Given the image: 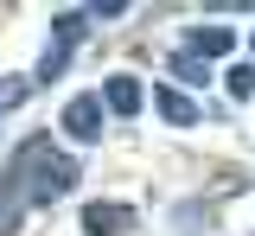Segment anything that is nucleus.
I'll use <instances>...</instances> for the list:
<instances>
[{"label": "nucleus", "instance_id": "f257e3e1", "mask_svg": "<svg viewBox=\"0 0 255 236\" xmlns=\"http://www.w3.org/2000/svg\"><path fill=\"white\" fill-rule=\"evenodd\" d=\"M13 179H19V192H26V204H51L64 198V192H77V179H83V166L70 160V153H58L45 134H32L19 153H13Z\"/></svg>", "mask_w": 255, "mask_h": 236}, {"label": "nucleus", "instance_id": "f03ea898", "mask_svg": "<svg viewBox=\"0 0 255 236\" xmlns=\"http://www.w3.org/2000/svg\"><path fill=\"white\" fill-rule=\"evenodd\" d=\"M64 134H70V140H102V102L77 96L70 109H64Z\"/></svg>", "mask_w": 255, "mask_h": 236}, {"label": "nucleus", "instance_id": "7ed1b4c3", "mask_svg": "<svg viewBox=\"0 0 255 236\" xmlns=\"http://www.w3.org/2000/svg\"><path fill=\"white\" fill-rule=\"evenodd\" d=\"M96 102H102V109H115V115H140V102H147V90H140L134 77H109Z\"/></svg>", "mask_w": 255, "mask_h": 236}, {"label": "nucleus", "instance_id": "20e7f679", "mask_svg": "<svg viewBox=\"0 0 255 236\" xmlns=\"http://www.w3.org/2000/svg\"><path fill=\"white\" fill-rule=\"evenodd\" d=\"M153 109L172 121V128H191V121H198V102H191L185 90H172V83H159V90H153Z\"/></svg>", "mask_w": 255, "mask_h": 236}, {"label": "nucleus", "instance_id": "39448f33", "mask_svg": "<svg viewBox=\"0 0 255 236\" xmlns=\"http://www.w3.org/2000/svg\"><path fill=\"white\" fill-rule=\"evenodd\" d=\"M83 230L90 236H128V204H90L83 211Z\"/></svg>", "mask_w": 255, "mask_h": 236}, {"label": "nucleus", "instance_id": "423d86ee", "mask_svg": "<svg viewBox=\"0 0 255 236\" xmlns=\"http://www.w3.org/2000/svg\"><path fill=\"white\" fill-rule=\"evenodd\" d=\"M191 51H198V58H230V45H236V38H230V26H191Z\"/></svg>", "mask_w": 255, "mask_h": 236}, {"label": "nucleus", "instance_id": "0eeeda50", "mask_svg": "<svg viewBox=\"0 0 255 236\" xmlns=\"http://www.w3.org/2000/svg\"><path fill=\"white\" fill-rule=\"evenodd\" d=\"M172 77H179V83H211V64H198L191 51H179V58H172Z\"/></svg>", "mask_w": 255, "mask_h": 236}, {"label": "nucleus", "instance_id": "6e6552de", "mask_svg": "<svg viewBox=\"0 0 255 236\" xmlns=\"http://www.w3.org/2000/svg\"><path fill=\"white\" fill-rule=\"evenodd\" d=\"M230 96H236V102H249V96H255V70H249V64L230 70Z\"/></svg>", "mask_w": 255, "mask_h": 236}, {"label": "nucleus", "instance_id": "1a4fd4ad", "mask_svg": "<svg viewBox=\"0 0 255 236\" xmlns=\"http://www.w3.org/2000/svg\"><path fill=\"white\" fill-rule=\"evenodd\" d=\"M64 70H70V51H64V45H51V51H45V64H38V77L51 83V77H64Z\"/></svg>", "mask_w": 255, "mask_h": 236}, {"label": "nucleus", "instance_id": "9d476101", "mask_svg": "<svg viewBox=\"0 0 255 236\" xmlns=\"http://www.w3.org/2000/svg\"><path fill=\"white\" fill-rule=\"evenodd\" d=\"M128 0H102V6H83V19H122Z\"/></svg>", "mask_w": 255, "mask_h": 236}, {"label": "nucleus", "instance_id": "9b49d317", "mask_svg": "<svg viewBox=\"0 0 255 236\" xmlns=\"http://www.w3.org/2000/svg\"><path fill=\"white\" fill-rule=\"evenodd\" d=\"M249 51H255V38H249Z\"/></svg>", "mask_w": 255, "mask_h": 236}]
</instances>
